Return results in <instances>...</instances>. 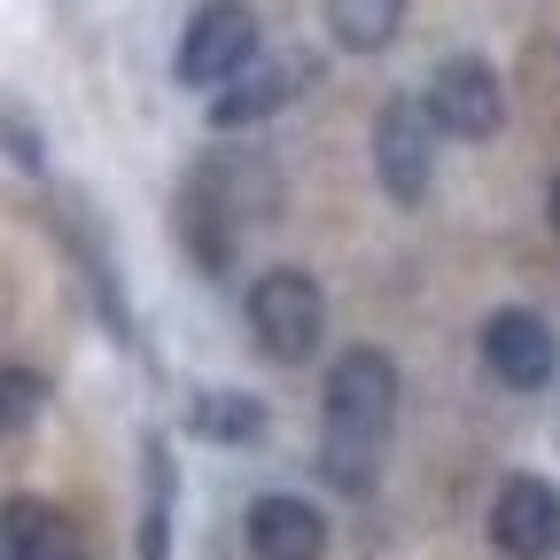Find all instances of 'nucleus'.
Returning a JSON list of instances; mask_svg holds the SVG:
<instances>
[{
  "label": "nucleus",
  "instance_id": "17",
  "mask_svg": "<svg viewBox=\"0 0 560 560\" xmlns=\"http://www.w3.org/2000/svg\"><path fill=\"white\" fill-rule=\"evenodd\" d=\"M0 156H9L16 172H47V140H39V125L0 94Z\"/></svg>",
  "mask_w": 560,
  "mask_h": 560
},
{
  "label": "nucleus",
  "instance_id": "1",
  "mask_svg": "<svg viewBox=\"0 0 560 560\" xmlns=\"http://www.w3.org/2000/svg\"><path fill=\"white\" fill-rule=\"evenodd\" d=\"M242 319H249V342L265 350L272 366H304L312 350L327 342V289L304 265H272V272L249 280Z\"/></svg>",
  "mask_w": 560,
  "mask_h": 560
},
{
  "label": "nucleus",
  "instance_id": "6",
  "mask_svg": "<svg viewBox=\"0 0 560 560\" xmlns=\"http://www.w3.org/2000/svg\"><path fill=\"white\" fill-rule=\"evenodd\" d=\"M490 545L506 560H545L560 545V490L545 475H506L490 499Z\"/></svg>",
  "mask_w": 560,
  "mask_h": 560
},
{
  "label": "nucleus",
  "instance_id": "13",
  "mask_svg": "<svg viewBox=\"0 0 560 560\" xmlns=\"http://www.w3.org/2000/svg\"><path fill=\"white\" fill-rule=\"evenodd\" d=\"M70 522L47 499H0V560H62Z\"/></svg>",
  "mask_w": 560,
  "mask_h": 560
},
{
  "label": "nucleus",
  "instance_id": "2",
  "mask_svg": "<svg viewBox=\"0 0 560 560\" xmlns=\"http://www.w3.org/2000/svg\"><path fill=\"white\" fill-rule=\"evenodd\" d=\"M319 412H327V444L382 452L389 444V420H397V359L382 342H350L342 359L327 366Z\"/></svg>",
  "mask_w": 560,
  "mask_h": 560
},
{
  "label": "nucleus",
  "instance_id": "18",
  "mask_svg": "<svg viewBox=\"0 0 560 560\" xmlns=\"http://www.w3.org/2000/svg\"><path fill=\"white\" fill-rule=\"evenodd\" d=\"M545 219H552V234H560V179L545 187Z\"/></svg>",
  "mask_w": 560,
  "mask_h": 560
},
{
  "label": "nucleus",
  "instance_id": "8",
  "mask_svg": "<svg viewBox=\"0 0 560 560\" xmlns=\"http://www.w3.org/2000/svg\"><path fill=\"white\" fill-rule=\"evenodd\" d=\"M482 366L499 374L506 389H545V382H552V366H560L552 327H545L537 312H522V304L490 312V319H482Z\"/></svg>",
  "mask_w": 560,
  "mask_h": 560
},
{
  "label": "nucleus",
  "instance_id": "7",
  "mask_svg": "<svg viewBox=\"0 0 560 560\" xmlns=\"http://www.w3.org/2000/svg\"><path fill=\"white\" fill-rule=\"evenodd\" d=\"M172 226H179V242H187L195 272H210V280H226V272H234L242 219H234V202L210 187V172H202V164L187 172V187H179V202H172Z\"/></svg>",
  "mask_w": 560,
  "mask_h": 560
},
{
  "label": "nucleus",
  "instance_id": "4",
  "mask_svg": "<svg viewBox=\"0 0 560 560\" xmlns=\"http://www.w3.org/2000/svg\"><path fill=\"white\" fill-rule=\"evenodd\" d=\"M436 117H429V102L420 94H389L382 109H374V179H382V195L389 202H429V187H436Z\"/></svg>",
  "mask_w": 560,
  "mask_h": 560
},
{
  "label": "nucleus",
  "instance_id": "19",
  "mask_svg": "<svg viewBox=\"0 0 560 560\" xmlns=\"http://www.w3.org/2000/svg\"><path fill=\"white\" fill-rule=\"evenodd\" d=\"M62 560H86V552H79V545H70V552H62Z\"/></svg>",
  "mask_w": 560,
  "mask_h": 560
},
{
  "label": "nucleus",
  "instance_id": "3",
  "mask_svg": "<svg viewBox=\"0 0 560 560\" xmlns=\"http://www.w3.org/2000/svg\"><path fill=\"white\" fill-rule=\"evenodd\" d=\"M265 55V24L249 0H202L179 32V55H172V79L195 86V94H219L234 70H249Z\"/></svg>",
  "mask_w": 560,
  "mask_h": 560
},
{
  "label": "nucleus",
  "instance_id": "9",
  "mask_svg": "<svg viewBox=\"0 0 560 560\" xmlns=\"http://www.w3.org/2000/svg\"><path fill=\"white\" fill-rule=\"evenodd\" d=\"M242 537L257 560H327V514L296 490H265L242 514Z\"/></svg>",
  "mask_w": 560,
  "mask_h": 560
},
{
  "label": "nucleus",
  "instance_id": "14",
  "mask_svg": "<svg viewBox=\"0 0 560 560\" xmlns=\"http://www.w3.org/2000/svg\"><path fill=\"white\" fill-rule=\"evenodd\" d=\"M405 32V0H327V39L342 55H382Z\"/></svg>",
  "mask_w": 560,
  "mask_h": 560
},
{
  "label": "nucleus",
  "instance_id": "10",
  "mask_svg": "<svg viewBox=\"0 0 560 560\" xmlns=\"http://www.w3.org/2000/svg\"><path fill=\"white\" fill-rule=\"evenodd\" d=\"M296 94H304V62H272V55H257L249 70H234V79L210 94V132H249V125L280 117Z\"/></svg>",
  "mask_w": 560,
  "mask_h": 560
},
{
  "label": "nucleus",
  "instance_id": "15",
  "mask_svg": "<svg viewBox=\"0 0 560 560\" xmlns=\"http://www.w3.org/2000/svg\"><path fill=\"white\" fill-rule=\"evenodd\" d=\"M70 249H79L86 280H94V304H102V327L109 335H132V312H125V289H117V265L102 249V226L86 219V202H70Z\"/></svg>",
  "mask_w": 560,
  "mask_h": 560
},
{
  "label": "nucleus",
  "instance_id": "16",
  "mask_svg": "<svg viewBox=\"0 0 560 560\" xmlns=\"http://www.w3.org/2000/svg\"><path fill=\"white\" fill-rule=\"evenodd\" d=\"M39 412H47V374H39V366H16V359H0V444H16Z\"/></svg>",
  "mask_w": 560,
  "mask_h": 560
},
{
  "label": "nucleus",
  "instance_id": "12",
  "mask_svg": "<svg viewBox=\"0 0 560 560\" xmlns=\"http://www.w3.org/2000/svg\"><path fill=\"white\" fill-rule=\"evenodd\" d=\"M172 506H179V467L172 444H140V560H172Z\"/></svg>",
  "mask_w": 560,
  "mask_h": 560
},
{
  "label": "nucleus",
  "instance_id": "5",
  "mask_svg": "<svg viewBox=\"0 0 560 560\" xmlns=\"http://www.w3.org/2000/svg\"><path fill=\"white\" fill-rule=\"evenodd\" d=\"M420 102H429L444 140H499V125H506V79L490 70V55H444Z\"/></svg>",
  "mask_w": 560,
  "mask_h": 560
},
{
  "label": "nucleus",
  "instance_id": "11",
  "mask_svg": "<svg viewBox=\"0 0 560 560\" xmlns=\"http://www.w3.org/2000/svg\"><path fill=\"white\" fill-rule=\"evenodd\" d=\"M187 429H195L202 444H219V452H257V444L272 436V405L249 397V389H195Z\"/></svg>",
  "mask_w": 560,
  "mask_h": 560
}]
</instances>
